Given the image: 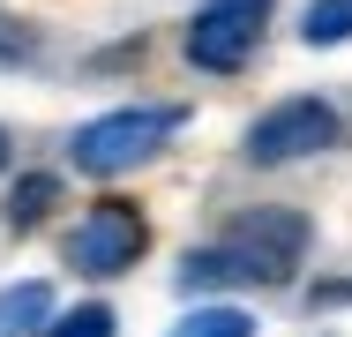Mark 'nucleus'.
Returning a JSON list of instances; mask_svg holds the SVG:
<instances>
[{"label": "nucleus", "mask_w": 352, "mask_h": 337, "mask_svg": "<svg viewBox=\"0 0 352 337\" xmlns=\"http://www.w3.org/2000/svg\"><path fill=\"white\" fill-rule=\"evenodd\" d=\"M180 128V105H120V113H98L68 135V157L75 173L90 180H113V173H135L165 150V135Z\"/></svg>", "instance_id": "nucleus-1"}, {"label": "nucleus", "mask_w": 352, "mask_h": 337, "mask_svg": "<svg viewBox=\"0 0 352 337\" xmlns=\"http://www.w3.org/2000/svg\"><path fill=\"white\" fill-rule=\"evenodd\" d=\"M142 248H150V225L135 202H90V217L68 232V263L82 277H120L142 263Z\"/></svg>", "instance_id": "nucleus-2"}, {"label": "nucleus", "mask_w": 352, "mask_h": 337, "mask_svg": "<svg viewBox=\"0 0 352 337\" xmlns=\"http://www.w3.org/2000/svg\"><path fill=\"white\" fill-rule=\"evenodd\" d=\"M338 142V105L330 98H285L248 128V165H292Z\"/></svg>", "instance_id": "nucleus-3"}, {"label": "nucleus", "mask_w": 352, "mask_h": 337, "mask_svg": "<svg viewBox=\"0 0 352 337\" xmlns=\"http://www.w3.org/2000/svg\"><path fill=\"white\" fill-rule=\"evenodd\" d=\"M263 23H270V0H203L195 23H188V61L210 67V75L248 67L255 38H263Z\"/></svg>", "instance_id": "nucleus-4"}, {"label": "nucleus", "mask_w": 352, "mask_h": 337, "mask_svg": "<svg viewBox=\"0 0 352 337\" xmlns=\"http://www.w3.org/2000/svg\"><path fill=\"white\" fill-rule=\"evenodd\" d=\"M225 240L240 248L248 285H285V277L300 270V255H307V217H300V210H248Z\"/></svg>", "instance_id": "nucleus-5"}, {"label": "nucleus", "mask_w": 352, "mask_h": 337, "mask_svg": "<svg viewBox=\"0 0 352 337\" xmlns=\"http://www.w3.org/2000/svg\"><path fill=\"white\" fill-rule=\"evenodd\" d=\"M45 323H53V285L45 277H23V285L0 292V337H30Z\"/></svg>", "instance_id": "nucleus-6"}, {"label": "nucleus", "mask_w": 352, "mask_h": 337, "mask_svg": "<svg viewBox=\"0 0 352 337\" xmlns=\"http://www.w3.org/2000/svg\"><path fill=\"white\" fill-rule=\"evenodd\" d=\"M53 202H60V180H53V173H23V180L8 188V202H0V217H8V232H30Z\"/></svg>", "instance_id": "nucleus-7"}, {"label": "nucleus", "mask_w": 352, "mask_h": 337, "mask_svg": "<svg viewBox=\"0 0 352 337\" xmlns=\"http://www.w3.org/2000/svg\"><path fill=\"white\" fill-rule=\"evenodd\" d=\"M180 285H188V292H203V285H248V263H240V248H232V240H225V248H195V255H188V263H180Z\"/></svg>", "instance_id": "nucleus-8"}, {"label": "nucleus", "mask_w": 352, "mask_h": 337, "mask_svg": "<svg viewBox=\"0 0 352 337\" xmlns=\"http://www.w3.org/2000/svg\"><path fill=\"white\" fill-rule=\"evenodd\" d=\"M173 337H255V315H248V307H225V300H217V307H195V315H188V323H180Z\"/></svg>", "instance_id": "nucleus-9"}, {"label": "nucleus", "mask_w": 352, "mask_h": 337, "mask_svg": "<svg viewBox=\"0 0 352 337\" xmlns=\"http://www.w3.org/2000/svg\"><path fill=\"white\" fill-rule=\"evenodd\" d=\"M300 38L307 45H345L352 38V0H315L307 23H300Z\"/></svg>", "instance_id": "nucleus-10"}, {"label": "nucleus", "mask_w": 352, "mask_h": 337, "mask_svg": "<svg viewBox=\"0 0 352 337\" xmlns=\"http://www.w3.org/2000/svg\"><path fill=\"white\" fill-rule=\"evenodd\" d=\"M38 337H113V307H98V300H90V307H68V315H53Z\"/></svg>", "instance_id": "nucleus-11"}, {"label": "nucleus", "mask_w": 352, "mask_h": 337, "mask_svg": "<svg viewBox=\"0 0 352 337\" xmlns=\"http://www.w3.org/2000/svg\"><path fill=\"white\" fill-rule=\"evenodd\" d=\"M30 53H38V30H30L23 15L0 8V61H30Z\"/></svg>", "instance_id": "nucleus-12"}, {"label": "nucleus", "mask_w": 352, "mask_h": 337, "mask_svg": "<svg viewBox=\"0 0 352 337\" xmlns=\"http://www.w3.org/2000/svg\"><path fill=\"white\" fill-rule=\"evenodd\" d=\"M330 300H352V285H315V307H330Z\"/></svg>", "instance_id": "nucleus-13"}, {"label": "nucleus", "mask_w": 352, "mask_h": 337, "mask_svg": "<svg viewBox=\"0 0 352 337\" xmlns=\"http://www.w3.org/2000/svg\"><path fill=\"white\" fill-rule=\"evenodd\" d=\"M0 173H8V128H0Z\"/></svg>", "instance_id": "nucleus-14"}]
</instances>
